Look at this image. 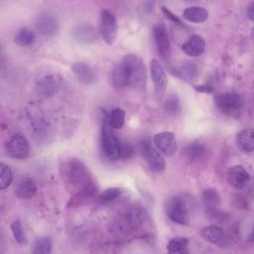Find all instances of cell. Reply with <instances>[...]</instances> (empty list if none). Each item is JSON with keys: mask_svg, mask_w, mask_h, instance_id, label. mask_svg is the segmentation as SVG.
<instances>
[{"mask_svg": "<svg viewBox=\"0 0 254 254\" xmlns=\"http://www.w3.org/2000/svg\"><path fill=\"white\" fill-rule=\"evenodd\" d=\"M62 175L66 188L73 192V203L86 200L96 192L93 180L81 161L75 158L65 161L62 167Z\"/></svg>", "mask_w": 254, "mask_h": 254, "instance_id": "6da1fadb", "label": "cell"}, {"mask_svg": "<svg viewBox=\"0 0 254 254\" xmlns=\"http://www.w3.org/2000/svg\"><path fill=\"white\" fill-rule=\"evenodd\" d=\"M60 87V80L57 76L53 74L45 75L38 80L37 83V92L41 96H52L54 95Z\"/></svg>", "mask_w": 254, "mask_h": 254, "instance_id": "ac0fdd59", "label": "cell"}, {"mask_svg": "<svg viewBox=\"0 0 254 254\" xmlns=\"http://www.w3.org/2000/svg\"><path fill=\"white\" fill-rule=\"evenodd\" d=\"M202 203L204 211L209 218L216 219L221 216L220 195L215 189L208 188L202 191Z\"/></svg>", "mask_w": 254, "mask_h": 254, "instance_id": "8fae6325", "label": "cell"}, {"mask_svg": "<svg viewBox=\"0 0 254 254\" xmlns=\"http://www.w3.org/2000/svg\"><path fill=\"white\" fill-rule=\"evenodd\" d=\"M246 14L248 16V18L253 21L254 20V2H251L246 9Z\"/></svg>", "mask_w": 254, "mask_h": 254, "instance_id": "d590c367", "label": "cell"}, {"mask_svg": "<svg viewBox=\"0 0 254 254\" xmlns=\"http://www.w3.org/2000/svg\"><path fill=\"white\" fill-rule=\"evenodd\" d=\"M122 192H123V190L121 188H117V187L108 188L102 191V193L99 196V200L102 203L111 202L115 200Z\"/></svg>", "mask_w": 254, "mask_h": 254, "instance_id": "1f68e13d", "label": "cell"}, {"mask_svg": "<svg viewBox=\"0 0 254 254\" xmlns=\"http://www.w3.org/2000/svg\"><path fill=\"white\" fill-rule=\"evenodd\" d=\"M153 142L155 147L165 156H173L178 148L177 140L173 132H160L154 135Z\"/></svg>", "mask_w": 254, "mask_h": 254, "instance_id": "4fadbf2b", "label": "cell"}, {"mask_svg": "<svg viewBox=\"0 0 254 254\" xmlns=\"http://www.w3.org/2000/svg\"><path fill=\"white\" fill-rule=\"evenodd\" d=\"M183 17L191 23H202L208 18V12L200 6H190L184 10Z\"/></svg>", "mask_w": 254, "mask_h": 254, "instance_id": "d4e9b609", "label": "cell"}, {"mask_svg": "<svg viewBox=\"0 0 254 254\" xmlns=\"http://www.w3.org/2000/svg\"><path fill=\"white\" fill-rule=\"evenodd\" d=\"M188 244L189 240L186 237H175L168 242L167 249L170 253H182L185 251Z\"/></svg>", "mask_w": 254, "mask_h": 254, "instance_id": "f546056e", "label": "cell"}, {"mask_svg": "<svg viewBox=\"0 0 254 254\" xmlns=\"http://www.w3.org/2000/svg\"><path fill=\"white\" fill-rule=\"evenodd\" d=\"M250 180L248 171L241 165L232 166L226 174L227 184L234 190L243 189Z\"/></svg>", "mask_w": 254, "mask_h": 254, "instance_id": "9a60e30c", "label": "cell"}, {"mask_svg": "<svg viewBox=\"0 0 254 254\" xmlns=\"http://www.w3.org/2000/svg\"><path fill=\"white\" fill-rule=\"evenodd\" d=\"M144 221V213L136 207L129 208L119 213L111 222L110 229L118 235L128 234L138 229Z\"/></svg>", "mask_w": 254, "mask_h": 254, "instance_id": "7a4b0ae2", "label": "cell"}, {"mask_svg": "<svg viewBox=\"0 0 254 254\" xmlns=\"http://www.w3.org/2000/svg\"><path fill=\"white\" fill-rule=\"evenodd\" d=\"M7 155L16 160H23L29 156L30 145L27 138L21 133L11 135L5 143Z\"/></svg>", "mask_w": 254, "mask_h": 254, "instance_id": "52a82bcc", "label": "cell"}, {"mask_svg": "<svg viewBox=\"0 0 254 254\" xmlns=\"http://www.w3.org/2000/svg\"><path fill=\"white\" fill-rule=\"evenodd\" d=\"M122 62L124 63L128 73V86L138 89L145 88L147 82V70L142 58L137 55L129 54L122 59Z\"/></svg>", "mask_w": 254, "mask_h": 254, "instance_id": "3957f363", "label": "cell"}, {"mask_svg": "<svg viewBox=\"0 0 254 254\" xmlns=\"http://www.w3.org/2000/svg\"><path fill=\"white\" fill-rule=\"evenodd\" d=\"M150 71H151L152 81L154 83L155 94L158 99H162L168 84L166 71L162 66V64L156 59H153L150 63Z\"/></svg>", "mask_w": 254, "mask_h": 254, "instance_id": "30bf717a", "label": "cell"}, {"mask_svg": "<svg viewBox=\"0 0 254 254\" xmlns=\"http://www.w3.org/2000/svg\"><path fill=\"white\" fill-rule=\"evenodd\" d=\"M110 79H111L112 85L115 88H123V87L129 85L127 69L122 61L117 63L113 66L111 73H110Z\"/></svg>", "mask_w": 254, "mask_h": 254, "instance_id": "ffe728a7", "label": "cell"}, {"mask_svg": "<svg viewBox=\"0 0 254 254\" xmlns=\"http://www.w3.org/2000/svg\"><path fill=\"white\" fill-rule=\"evenodd\" d=\"M11 230L15 240L20 244H24L26 242V235L22 226V223L19 219H14L11 223Z\"/></svg>", "mask_w": 254, "mask_h": 254, "instance_id": "d6a6232c", "label": "cell"}, {"mask_svg": "<svg viewBox=\"0 0 254 254\" xmlns=\"http://www.w3.org/2000/svg\"><path fill=\"white\" fill-rule=\"evenodd\" d=\"M162 11H163L164 15H165L171 22H173L174 24H176V25H178V26H180V27L187 28V26L182 22V20H181L176 14H174L173 12H171L167 7L163 6V7H162Z\"/></svg>", "mask_w": 254, "mask_h": 254, "instance_id": "e575fe53", "label": "cell"}, {"mask_svg": "<svg viewBox=\"0 0 254 254\" xmlns=\"http://www.w3.org/2000/svg\"><path fill=\"white\" fill-rule=\"evenodd\" d=\"M101 148L110 160H119L122 157V144L115 135L113 128L106 122H104L101 129Z\"/></svg>", "mask_w": 254, "mask_h": 254, "instance_id": "277c9868", "label": "cell"}, {"mask_svg": "<svg viewBox=\"0 0 254 254\" xmlns=\"http://www.w3.org/2000/svg\"><path fill=\"white\" fill-rule=\"evenodd\" d=\"M125 110L122 108H114L107 115L105 122L113 129H121L125 122Z\"/></svg>", "mask_w": 254, "mask_h": 254, "instance_id": "4316f807", "label": "cell"}, {"mask_svg": "<svg viewBox=\"0 0 254 254\" xmlns=\"http://www.w3.org/2000/svg\"><path fill=\"white\" fill-rule=\"evenodd\" d=\"M153 36L158 53L165 61H168L171 57V43L163 23H157L153 27Z\"/></svg>", "mask_w": 254, "mask_h": 254, "instance_id": "7c38bea8", "label": "cell"}, {"mask_svg": "<svg viewBox=\"0 0 254 254\" xmlns=\"http://www.w3.org/2000/svg\"><path fill=\"white\" fill-rule=\"evenodd\" d=\"M216 107L228 116H234L240 112L244 105L241 95L234 92H224L215 96Z\"/></svg>", "mask_w": 254, "mask_h": 254, "instance_id": "5b68a950", "label": "cell"}, {"mask_svg": "<svg viewBox=\"0 0 254 254\" xmlns=\"http://www.w3.org/2000/svg\"><path fill=\"white\" fill-rule=\"evenodd\" d=\"M236 145L243 153H252L254 149V131L252 128L241 130L236 135Z\"/></svg>", "mask_w": 254, "mask_h": 254, "instance_id": "7402d4cb", "label": "cell"}, {"mask_svg": "<svg viewBox=\"0 0 254 254\" xmlns=\"http://www.w3.org/2000/svg\"><path fill=\"white\" fill-rule=\"evenodd\" d=\"M167 214L173 222L187 225L189 223V209L186 199L182 195L171 197L167 203Z\"/></svg>", "mask_w": 254, "mask_h": 254, "instance_id": "8992f818", "label": "cell"}, {"mask_svg": "<svg viewBox=\"0 0 254 254\" xmlns=\"http://www.w3.org/2000/svg\"><path fill=\"white\" fill-rule=\"evenodd\" d=\"M52 249L53 242L51 238L47 236H41L35 240L32 252L34 254H49L52 252Z\"/></svg>", "mask_w": 254, "mask_h": 254, "instance_id": "f1b7e54d", "label": "cell"}, {"mask_svg": "<svg viewBox=\"0 0 254 254\" xmlns=\"http://www.w3.org/2000/svg\"><path fill=\"white\" fill-rule=\"evenodd\" d=\"M182 50L185 54L190 57H199L204 53L205 42L202 37L198 35H192L182 46Z\"/></svg>", "mask_w": 254, "mask_h": 254, "instance_id": "d6986e66", "label": "cell"}, {"mask_svg": "<svg viewBox=\"0 0 254 254\" xmlns=\"http://www.w3.org/2000/svg\"><path fill=\"white\" fill-rule=\"evenodd\" d=\"M34 41H35L34 32L25 27L19 29L14 37L15 44L20 47H28V46L32 45L34 43Z\"/></svg>", "mask_w": 254, "mask_h": 254, "instance_id": "83f0119b", "label": "cell"}, {"mask_svg": "<svg viewBox=\"0 0 254 254\" xmlns=\"http://www.w3.org/2000/svg\"><path fill=\"white\" fill-rule=\"evenodd\" d=\"M37 192V186L35 182L28 177L22 178L16 188H15V193L18 197L22 199H29L32 198Z\"/></svg>", "mask_w": 254, "mask_h": 254, "instance_id": "603a6c76", "label": "cell"}, {"mask_svg": "<svg viewBox=\"0 0 254 254\" xmlns=\"http://www.w3.org/2000/svg\"><path fill=\"white\" fill-rule=\"evenodd\" d=\"M141 152L150 170L155 173H162L166 168L165 160L159 150L153 146L149 139L141 142Z\"/></svg>", "mask_w": 254, "mask_h": 254, "instance_id": "ba28073f", "label": "cell"}, {"mask_svg": "<svg viewBox=\"0 0 254 254\" xmlns=\"http://www.w3.org/2000/svg\"><path fill=\"white\" fill-rule=\"evenodd\" d=\"M35 26L41 35L50 37L58 32L59 21L54 14L44 12L37 16L35 20Z\"/></svg>", "mask_w": 254, "mask_h": 254, "instance_id": "5bb4252c", "label": "cell"}, {"mask_svg": "<svg viewBox=\"0 0 254 254\" xmlns=\"http://www.w3.org/2000/svg\"><path fill=\"white\" fill-rule=\"evenodd\" d=\"M175 73L184 80L191 82L196 77L197 67L192 62H185L176 67Z\"/></svg>", "mask_w": 254, "mask_h": 254, "instance_id": "484cf974", "label": "cell"}, {"mask_svg": "<svg viewBox=\"0 0 254 254\" xmlns=\"http://www.w3.org/2000/svg\"><path fill=\"white\" fill-rule=\"evenodd\" d=\"M200 234L205 241L214 245H221L224 241V231L217 224H209L204 226L201 229Z\"/></svg>", "mask_w": 254, "mask_h": 254, "instance_id": "44dd1931", "label": "cell"}, {"mask_svg": "<svg viewBox=\"0 0 254 254\" xmlns=\"http://www.w3.org/2000/svg\"><path fill=\"white\" fill-rule=\"evenodd\" d=\"M73 38L82 44H93L97 40L95 29L89 24H80L72 30Z\"/></svg>", "mask_w": 254, "mask_h": 254, "instance_id": "e0dca14e", "label": "cell"}, {"mask_svg": "<svg viewBox=\"0 0 254 254\" xmlns=\"http://www.w3.org/2000/svg\"><path fill=\"white\" fill-rule=\"evenodd\" d=\"M118 27L115 16L112 12L108 10L101 11L100 24H99V34L102 40L107 45H112L117 37Z\"/></svg>", "mask_w": 254, "mask_h": 254, "instance_id": "9c48e42d", "label": "cell"}, {"mask_svg": "<svg viewBox=\"0 0 254 254\" xmlns=\"http://www.w3.org/2000/svg\"><path fill=\"white\" fill-rule=\"evenodd\" d=\"M164 107L170 114H177L180 111V100L176 94L170 95L165 101Z\"/></svg>", "mask_w": 254, "mask_h": 254, "instance_id": "836d02e7", "label": "cell"}, {"mask_svg": "<svg viewBox=\"0 0 254 254\" xmlns=\"http://www.w3.org/2000/svg\"><path fill=\"white\" fill-rule=\"evenodd\" d=\"M13 181V173L9 166L4 163L0 164V189H7Z\"/></svg>", "mask_w": 254, "mask_h": 254, "instance_id": "4dcf8cb0", "label": "cell"}, {"mask_svg": "<svg viewBox=\"0 0 254 254\" xmlns=\"http://www.w3.org/2000/svg\"><path fill=\"white\" fill-rule=\"evenodd\" d=\"M207 154L206 148L200 143H190L183 150L184 157L190 162H200L205 159Z\"/></svg>", "mask_w": 254, "mask_h": 254, "instance_id": "cb8c5ba5", "label": "cell"}, {"mask_svg": "<svg viewBox=\"0 0 254 254\" xmlns=\"http://www.w3.org/2000/svg\"><path fill=\"white\" fill-rule=\"evenodd\" d=\"M71 70L76 79L84 84L90 85L96 80V72L88 64L83 62H76L71 65Z\"/></svg>", "mask_w": 254, "mask_h": 254, "instance_id": "2e32d148", "label": "cell"}]
</instances>
